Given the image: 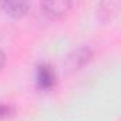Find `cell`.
Instances as JSON below:
<instances>
[{
  "label": "cell",
  "mask_w": 121,
  "mask_h": 121,
  "mask_svg": "<svg viewBox=\"0 0 121 121\" xmlns=\"http://www.w3.org/2000/svg\"><path fill=\"white\" fill-rule=\"evenodd\" d=\"M36 83L37 87L43 91H50L51 88H54L57 83V74L54 67L47 63L39 64L36 69Z\"/></svg>",
  "instance_id": "obj_1"
},
{
  "label": "cell",
  "mask_w": 121,
  "mask_h": 121,
  "mask_svg": "<svg viewBox=\"0 0 121 121\" xmlns=\"http://www.w3.org/2000/svg\"><path fill=\"white\" fill-rule=\"evenodd\" d=\"M73 3L67 0H53V2H43L40 4L43 13L50 19H61L71 9Z\"/></svg>",
  "instance_id": "obj_2"
},
{
  "label": "cell",
  "mask_w": 121,
  "mask_h": 121,
  "mask_svg": "<svg viewBox=\"0 0 121 121\" xmlns=\"http://www.w3.org/2000/svg\"><path fill=\"white\" fill-rule=\"evenodd\" d=\"M0 7H2L9 16L14 17V19H20L23 17L29 9H30V3L29 2H2L0 3Z\"/></svg>",
  "instance_id": "obj_3"
},
{
  "label": "cell",
  "mask_w": 121,
  "mask_h": 121,
  "mask_svg": "<svg viewBox=\"0 0 121 121\" xmlns=\"http://www.w3.org/2000/svg\"><path fill=\"white\" fill-rule=\"evenodd\" d=\"M10 112H12V107H10V105L0 104V120L9 117V115H10Z\"/></svg>",
  "instance_id": "obj_4"
},
{
  "label": "cell",
  "mask_w": 121,
  "mask_h": 121,
  "mask_svg": "<svg viewBox=\"0 0 121 121\" xmlns=\"http://www.w3.org/2000/svg\"><path fill=\"white\" fill-rule=\"evenodd\" d=\"M4 61H6V56H4L3 50L0 48V70L3 69V66H4Z\"/></svg>",
  "instance_id": "obj_5"
}]
</instances>
